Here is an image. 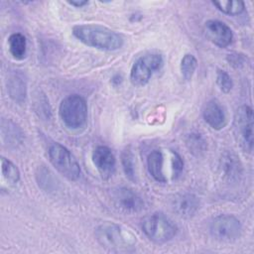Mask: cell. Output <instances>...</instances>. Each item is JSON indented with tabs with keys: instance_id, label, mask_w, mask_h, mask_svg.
<instances>
[{
	"instance_id": "cell-15",
	"label": "cell",
	"mask_w": 254,
	"mask_h": 254,
	"mask_svg": "<svg viewBox=\"0 0 254 254\" xmlns=\"http://www.w3.org/2000/svg\"><path fill=\"white\" fill-rule=\"evenodd\" d=\"M165 156L161 150H153L147 157L148 172L152 178L159 183H167V176L164 171Z\"/></svg>"
},
{
	"instance_id": "cell-5",
	"label": "cell",
	"mask_w": 254,
	"mask_h": 254,
	"mask_svg": "<svg viewBox=\"0 0 254 254\" xmlns=\"http://www.w3.org/2000/svg\"><path fill=\"white\" fill-rule=\"evenodd\" d=\"M253 110L248 105L240 106L234 114L233 133L239 146L247 153L253 150Z\"/></svg>"
},
{
	"instance_id": "cell-8",
	"label": "cell",
	"mask_w": 254,
	"mask_h": 254,
	"mask_svg": "<svg viewBox=\"0 0 254 254\" xmlns=\"http://www.w3.org/2000/svg\"><path fill=\"white\" fill-rule=\"evenodd\" d=\"M211 236L222 242H231L239 238L242 226L238 218L232 214H219L215 216L209 224Z\"/></svg>"
},
{
	"instance_id": "cell-19",
	"label": "cell",
	"mask_w": 254,
	"mask_h": 254,
	"mask_svg": "<svg viewBox=\"0 0 254 254\" xmlns=\"http://www.w3.org/2000/svg\"><path fill=\"white\" fill-rule=\"evenodd\" d=\"M1 174L2 178L9 186H15L20 181V172L15 164L8 159L1 158Z\"/></svg>"
},
{
	"instance_id": "cell-6",
	"label": "cell",
	"mask_w": 254,
	"mask_h": 254,
	"mask_svg": "<svg viewBox=\"0 0 254 254\" xmlns=\"http://www.w3.org/2000/svg\"><path fill=\"white\" fill-rule=\"evenodd\" d=\"M49 159L52 165L64 177L76 181L80 177V166L70 151L60 143H54L49 148Z\"/></svg>"
},
{
	"instance_id": "cell-13",
	"label": "cell",
	"mask_w": 254,
	"mask_h": 254,
	"mask_svg": "<svg viewBox=\"0 0 254 254\" xmlns=\"http://www.w3.org/2000/svg\"><path fill=\"white\" fill-rule=\"evenodd\" d=\"M171 206L181 217L190 218L197 212L199 208V199L192 193H178L172 198Z\"/></svg>"
},
{
	"instance_id": "cell-25",
	"label": "cell",
	"mask_w": 254,
	"mask_h": 254,
	"mask_svg": "<svg viewBox=\"0 0 254 254\" xmlns=\"http://www.w3.org/2000/svg\"><path fill=\"white\" fill-rule=\"evenodd\" d=\"M226 60H227L228 64L234 68L243 67L247 62V58L245 57V55L240 54V53H231V54L227 55Z\"/></svg>"
},
{
	"instance_id": "cell-24",
	"label": "cell",
	"mask_w": 254,
	"mask_h": 254,
	"mask_svg": "<svg viewBox=\"0 0 254 254\" xmlns=\"http://www.w3.org/2000/svg\"><path fill=\"white\" fill-rule=\"evenodd\" d=\"M170 164H171V171H172V179L176 180L184 169V161L182 157L175 151H170Z\"/></svg>"
},
{
	"instance_id": "cell-26",
	"label": "cell",
	"mask_w": 254,
	"mask_h": 254,
	"mask_svg": "<svg viewBox=\"0 0 254 254\" xmlns=\"http://www.w3.org/2000/svg\"><path fill=\"white\" fill-rule=\"evenodd\" d=\"M67 3L74 7H82L86 4H88V1H67Z\"/></svg>"
},
{
	"instance_id": "cell-11",
	"label": "cell",
	"mask_w": 254,
	"mask_h": 254,
	"mask_svg": "<svg viewBox=\"0 0 254 254\" xmlns=\"http://www.w3.org/2000/svg\"><path fill=\"white\" fill-rule=\"evenodd\" d=\"M92 162L103 180H108L113 176L116 169V160L108 147L97 146L92 153Z\"/></svg>"
},
{
	"instance_id": "cell-4",
	"label": "cell",
	"mask_w": 254,
	"mask_h": 254,
	"mask_svg": "<svg viewBox=\"0 0 254 254\" xmlns=\"http://www.w3.org/2000/svg\"><path fill=\"white\" fill-rule=\"evenodd\" d=\"M60 117L63 123L69 129H79L87 120V104L84 98L78 94L64 97L59 107Z\"/></svg>"
},
{
	"instance_id": "cell-9",
	"label": "cell",
	"mask_w": 254,
	"mask_h": 254,
	"mask_svg": "<svg viewBox=\"0 0 254 254\" xmlns=\"http://www.w3.org/2000/svg\"><path fill=\"white\" fill-rule=\"evenodd\" d=\"M111 199L115 207L127 213L139 212L144 207L142 197L137 192L127 188L113 190L111 192Z\"/></svg>"
},
{
	"instance_id": "cell-2",
	"label": "cell",
	"mask_w": 254,
	"mask_h": 254,
	"mask_svg": "<svg viewBox=\"0 0 254 254\" xmlns=\"http://www.w3.org/2000/svg\"><path fill=\"white\" fill-rule=\"evenodd\" d=\"M95 237L103 248L113 252L130 251L137 242L136 236L129 229L114 222H103L98 225Z\"/></svg>"
},
{
	"instance_id": "cell-16",
	"label": "cell",
	"mask_w": 254,
	"mask_h": 254,
	"mask_svg": "<svg viewBox=\"0 0 254 254\" xmlns=\"http://www.w3.org/2000/svg\"><path fill=\"white\" fill-rule=\"evenodd\" d=\"M7 90L10 97L18 103H22L27 95L26 80L20 72H12L7 77Z\"/></svg>"
},
{
	"instance_id": "cell-7",
	"label": "cell",
	"mask_w": 254,
	"mask_h": 254,
	"mask_svg": "<svg viewBox=\"0 0 254 254\" xmlns=\"http://www.w3.org/2000/svg\"><path fill=\"white\" fill-rule=\"evenodd\" d=\"M164 64L163 57L160 54L151 53L139 58L132 65L130 71V80L133 85L142 86L148 83L153 73L159 70Z\"/></svg>"
},
{
	"instance_id": "cell-20",
	"label": "cell",
	"mask_w": 254,
	"mask_h": 254,
	"mask_svg": "<svg viewBox=\"0 0 254 254\" xmlns=\"http://www.w3.org/2000/svg\"><path fill=\"white\" fill-rule=\"evenodd\" d=\"M186 145L190 152L196 157L204 154L207 148L206 141L204 140V138L200 134L195 132L188 135L186 139Z\"/></svg>"
},
{
	"instance_id": "cell-10",
	"label": "cell",
	"mask_w": 254,
	"mask_h": 254,
	"mask_svg": "<svg viewBox=\"0 0 254 254\" xmlns=\"http://www.w3.org/2000/svg\"><path fill=\"white\" fill-rule=\"evenodd\" d=\"M205 38L219 48L228 47L233 40L232 30L223 22L218 20H208L203 25Z\"/></svg>"
},
{
	"instance_id": "cell-23",
	"label": "cell",
	"mask_w": 254,
	"mask_h": 254,
	"mask_svg": "<svg viewBox=\"0 0 254 254\" xmlns=\"http://www.w3.org/2000/svg\"><path fill=\"white\" fill-rule=\"evenodd\" d=\"M216 84L218 85L219 89L224 93L230 92L233 87V81L230 75L222 69H217L216 71Z\"/></svg>"
},
{
	"instance_id": "cell-12",
	"label": "cell",
	"mask_w": 254,
	"mask_h": 254,
	"mask_svg": "<svg viewBox=\"0 0 254 254\" xmlns=\"http://www.w3.org/2000/svg\"><path fill=\"white\" fill-rule=\"evenodd\" d=\"M219 169L223 178L229 183H236L240 180L243 169L238 156L232 151H224L219 159Z\"/></svg>"
},
{
	"instance_id": "cell-1",
	"label": "cell",
	"mask_w": 254,
	"mask_h": 254,
	"mask_svg": "<svg viewBox=\"0 0 254 254\" xmlns=\"http://www.w3.org/2000/svg\"><path fill=\"white\" fill-rule=\"evenodd\" d=\"M72 34L82 44L101 51H116L123 46L121 35L97 24L75 25L72 28Z\"/></svg>"
},
{
	"instance_id": "cell-17",
	"label": "cell",
	"mask_w": 254,
	"mask_h": 254,
	"mask_svg": "<svg viewBox=\"0 0 254 254\" xmlns=\"http://www.w3.org/2000/svg\"><path fill=\"white\" fill-rule=\"evenodd\" d=\"M8 48L13 59L21 61L25 59L27 53L26 38L21 33H13L8 38Z\"/></svg>"
},
{
	"instance_id": "cell-21",
	"label": "cell",
	"mask_w": 254,
	"mask_h": 254,
	"mask_svg": "<svg viewBox=\"0 0 254 254\" xmlns=\"http://www.w3.org/2000/svg\"><path fill=\"white\" fill-rule=\"evenodd\" d=\"M121 163L123 166L124 173L126 177L132 181H136V170H135V163H134V156L130 149H125L121 155Z\"/></svg>"
},
{
	"instance_id": "cell-14",
	"label": "cell",
	"mask_w": 254,
	"mask_h": 254,
	"mask_svg": "<svg viewBox=\"0 0 254 254\" xmlns=\"http://www.w3.org/2000/svg\"><path fill=\"white\" fill-rule=\"evenodd\" d=\"M202 117L214 130H221L227 123L225 111L216 99H211L203 105Z\"/></svg>"
},
{
	"instance_id": "cell-18",
	"label": "cell",
	"mask_w": 254,
	"mask_h": 254,
	"mask_svg": "<svg viewBox=\"0 0 254 254\" xmlns=\"http://www.w3.org/2000/svg\"><path fill=\"white\" fill-rule=\"evenodd\" d=\"M212 4L222 13L229 16H238L245 10V4L240 0L212 1Z\"/></svg>"
},
{
	"instance_id": "cell-3",
	"label": "cell",
	"mask_w": 254,
	"mask_h": 254,
	"mask_svg": "<svg viewBox=\"0 0 254 254\" xmlns=\"http://www.w3.org/2000/svg\"><path fill=\"white\" fill-rule=\"evenodd\" d=\"M144 234L153 242L162 244L172 240L177 232V225L163 213H153L146 216L141 223Z\"/></svg>"
},
{
	"instance_id": "cell-22",
	"label": "cell",
	"mask_w": 254,
	"mask_h": 254,
	"mask_svg": "<svg viewBox=\"0 0 254 254\" xmlns=\"http://www.w3.org/2000/svg\"><path fill=\"white\" fill-rule=\"evenodd\" d=\"M197 66V61L193 55L186 54L181 62V72L186 80H190Z\"/></svg>"
}]
</instances>
